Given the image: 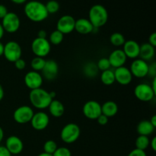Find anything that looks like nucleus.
I'll return each mask as SVG.
<instances>
[{"instance_id":"nucleus-1","label":"nucleus","mask_w":156,"mask_h":156,"mask_svg":"<svg viewBox=\"0 0 156 156\" xmlns=\"http://www.w3.org/2000/svg\"><path fill=\"white\" fill-rule=\"evenodd\" d=\"M24 12L26 17L33 22L44 21L49 16L45 4L36 0L27 2L24 5Z\"/></svg>"},{"instance_id":"nucleus-2","label":"nucleus","mask_w":156,"mask_h":156,"mask_svg":"<svg viewBox=\"0 0 156 156\" xmlns=\"http://www.w3.org/2000/svg\"><path fill=\"white\" fill-rule=\"evenodd\" d=\"M29 100L34 108L44 110L48 108L50 102L53 100L50 97V93L42 88L30 90L29 93Z\"/></svg>"},{"instance_id":"nucleus-3","label":"nucleus","mask_w":156,"mask_h":156,"mask_svg":"<svg viewBox=\"0 0 156 156\" xmlns=\"http://www.w3.org/2000/svg\"><path fill=\"white\" fill-rule=\"evenodd\" d=\"M88 20L94 28L103 27L108 21V10L102 5H94L88 12Z\"/></svg>"},{"instance_id":"nucleus-4","label":"nucleus","mask_w":156,"mask_h":156,"mask_svg":"<svg viewBox=\"0 0 156 156\" xmlns=\"http://www.w3.org/2000/svg\"><path fill=\"white\" fill-rule=\"evenodd\" d=\"M81 129L79 125L74 123H67L62 127L60 132V139L66 144H72L79 140Z\"/></svg>"},{"instance_id":"nucleus-5","label":"nucleus","mask_w":156,"mask_h":156,"mask_svg":"<svg viewBox=\"0 0 156 156\" xmlns=\"http://www.w3.org/2000/svg\"><path fill=\"white\" fill-rule=\"evenodd\" d=\"M31 50L35 56L44 58L50 53L51 44L47 38H40L37 37L31 43Z\"/></svg>"},{"instance_id":"nucleus-6","label":"nucleus","mask_w":156,"mask_h":156,"mask_svg":"<svg viewBox=\"0 0 156 156\" xmlns=\"http://www.w3.org/2000/svg\"><path fill=\"white\" fill-rule=\"evenodd\" d=\"M21 54H22L21 47L16 41H9L4 45L3 56L9 62H15L18 59L21 58Z\"/></svg>"},{"instance_id":"nucleus-7","label":"nucleus","mask_w":156,"mask_h":156,"mask_svg":"<svg viewBox=\"0 0 156 156\" xmlns=\"http://www.w3.org/2000/svg\"><path fill=\"white\" fill-rule=\"evenodd\" d=\"M2 26L5 32L13 34L18 30L21 26V21L15 12H8L7 15L2 19Z\"/></svg>"},{"instance_id":"nucleus-8","label":"nucleus","mask_w":156,"mask_h":156,"mask_svg":"<svg viewBox=\"0 0 156 156\" xmlns=\"http://www.w3.org/2000/svg\"><path fill=\"white\" fill-rule=\"evenodd\" d=\"M34 111L27 105H23V106L18 107L15 109L13 113V119L15 122L18 124H26L30 123L33 117Z\"/></svg>"},{"instance_id":"nucleus-9","label":"nucleus","mask_w":156,"mask_h":156,"mask_svg":"<svg viewBox=\"0 0 156 156\" xmlns=\"http://www.w3.org/2000/svg\"><path fill=\"white\" fill-rule=\"evenodd\" d=\"M135 97L140 101H151L155 98L156 94L152 90L150 85L146 83H140L134 88Z\"/></svg>"},{"instance_id":"nucleus-10","label":"nucleus","mask_w":156,"mask_h":156,"mask_svg":"<svg viewBox=\"0 0 156 156\" xmlns=\"http://www.w3.org/2000/svg\"><path fill=\"white\" fill-rule=\"evenodd\" d=\"M129 70L133 76L138 79H143L149 75V65L146 61L141 59H136L131 63Z\"/></svg>"},{"instance_id":"nucleus-11","label":"nucleus","mask_w":156,"mask_h":156,"mask_svg":"<svg viewBox=\"0 0 156 156\" xmlns=\"http://www.w3.org/2000/svg\"><path fill=\"white\" fill-rule=\"evenodd\" d=\"M82 113L89 120H97L101 114V105L96 101L91 100L85 102L82 108Z\"/></svg>"},{"instance_id":"nucleus-12","label":"nucleus","mask_w":156,"mask_h":156,"mask_svg":"<svg viewBox=\"0 0 156 156\" xmlns=\"http://www.w3.org/2000/svg\"><path fill=\"white\" fill-rule=\"evenodd\" d=\"M30 125L35 130L42 131L47 129L50 123V117L47 113L38 111L34 113L30 120Z\"/></svg>"},{"instance_id":"nucleus-13","label":"nucleus","mask_w":156,"mask_h":156,"mask_svg":"<svg viewBox=\"0 0 156 156\" xmlns=\"http://www.w3.org/2000/svg\"><path fill=\"white\" fill-rule=\"evenodd\" d=\"M76 19L69 15H62L59 18L56 23V30L65 34L72 33L75 30Z\"/></svg>"},{"instance_id":"nucleus-14","label":"nucleus","mask_w":156,"mask_h":156,"mask_svg":"<svg viewBox=\"0 0 156 156\" xmlns=\"http://www.w3.org/2000/svg\"><path fill=\"white\" fill-rule=\"evenodd\" d=\"M24 80L26 87L30 90H34L41 88L44 82V78L39 72L32 70L26 73Z\"/></svg>"},{"instance_id":"nucleus-15","label":"nucleus","mask_w":156,"mask_h":156,"mask_svg":"<svg viewBox=\"0 0 156 156\" xmlns=\"http://www.w3.org/2000/svg\"><path fill=\"white\" fill-rule=\"evenodd\" d=\"M114 73L115 82L121 85H128L131 83L133 78L129 69L126 68V66H121L115 69Z\"/></svg>"},{"instance_id":"nucleus-16","label":"nucleus","mask_w":156,"mask_h":156,"mask_svg":"<svg viewBox=\"0 0 156 156\" xmlns=\"http://www.w3.org/2000/svg\"><path fill=\"white\" fill-rule=\"evenodd\" d=\"M5 146L12 155H19L24 149L22 140L16 136H10L8 137Z\"/></svg>"},{"instance_id":"nucleus-17","label":"nucleus","mask_w":156,"mask_h":156,"mask_svg":"<svg viewBox=\"0 0 156 156\" xmlns=\"http://www.w3.org/2000/svg\"><path fill=\"white\" fill-rule=\"evenodd\" d=\"M42 76L49 81H52L56 77L59 72L58 63L53 59L46 60L45 66L42 69Z\"/></svg>"},{"instance_id":"nucleus-18","label":"nucleus","mask_w":156,"mask_h":156,"mask_svg":"<svg viewBox=\"0 0 156 156\" xmlns=\"http://www.w3.org/2000/svg\"><path fill=\"white\" fill-rule=\"evenodd\" d=\"M140 45L133 40H129L125 41L123 45V51L127 58L136 59L140 56Z\"/></svg>"},{"instance_id":"nucleus-19","label":"nucleus","mask_w":156,"mask_h":156,"mask_svg":"<svg viewBox=\"0 0 156 156\" xmlns=\"http://www.w3.org/2000/svg\"><path fill=\"white\" fill-rule=\"evenodd\" d=\"M108 60H109L111 67L117 69L119 67L124 66L125 63L127 60V57L123 53V50L117 49V50H114V51L111 52L109 57H108Z\"/></svg>"},{"instance_id":"nucleus-20","label":"nucleus","mask_w":156,"mask_h":156,"mask_svg":"<svg viewBox=\"0 0 156 156\" xmlns=\"http://www.w3.org/2000/svg\"><path fill=\"white\" fill-rule=\"evenodd\" d=\"M94 30V27L87 18H79L76 20L75 24V30L81 34H88L92 33Z\"/></svg>"},{"instance_id":"nucleus-21","label":"nucleus","mask_w":156,"mask_h":156,"mask_svg":"<svg viewBox=\"0 0 156 156\" xmlns=\"http://www.w3.org/2000/svg\"><path fill=\"white\" fill-rule=\"evenodd\" d=\"M47 108L49 109L50 115L53 116V117H56V118L61 117L65 113V107H64L63 104L59 101V100L53 99L50 102V105Z\"/></svg>"},{"instance_id":"nucleus-22","label":"nucleus","mask_w":156,"mask_h":156,"mask_svg":"<svg viewBox=\"0 0 156 156\" xmlns=\"http://www.w3.org/2000/svg\"><path fill=\"white\" fill-rule=\"evenodd\" d=\"M155 54V47L150 45L149 43H146L140 46V57L144 61L152 60Z\"/></svg>"},{"instance_id":"nucleus-23","label":"nucleus","mask_w":156,"mask_h":156,"mask_svg":"<svg viewBox=\"0 0 156 156\" xmlns=\"http://www.w3.org/2000/svg\"><path fill=\"white\" fill-rule=\"evenodd\" d=\"M118 112V106L113 101H108L101 105V114L107 117H113Z\"/></svg>"},{"instance_id":"nucleus-24","label":"nucleus","mask_w":156,"mask_h":156,"mask_svg":"<svg viewBox=\"0 0 156 156\" xmlns=\"http://www.w3.org/2000/svg\"><path fill=\"white\" fill-rule=\"evenodd\" d=\"M155 129V128L151 124L149 120H147L140 121L136 126V131L139 135L146 136H149L152 135Z\"/></svg>"},{"instance_id":"nucleus-25","label":"nucleus","mask_w":156,"mask_h":156,"mask_svg":"<svg viewBox=\"0 0 156 156\" xmlns=\"http://www.w3.org/2000/svg\"><path fill=\"white\" fill-rule=\"evenodd\" d=\"M101 81L102 83L107 86L113 85L115 82V77H114V71L110 69L105 70L101 72Z\"/></svg>"},{"instance_id":"nucleus-26","label":"nucleus","mask_w":156,"mask_h":156,"mask_svg":"<svg viewBox=\"0 0 156 156\" xmlns=\"http://www.w3.org/2000/svg\"><path fill=\"white\" fill-rule=\"evenodd\" d=\"M98 69L96 63L93 62H87L83 67V73L87 77L94 78L98 74Z\"/></svg>"},{"instance_id":"nucleus-27","label":"nucleus","mask_w":156,"mask_h":156,"mask_svg":"<svg viewBox=\"0 0 156 156\" xmlns=\"http://www.w3.org/2000/svg\"><path fill=\"white\" fill-rule=\"evenodd\" d=\"M149 143H150V140H149V136L139 135L135 142L136 149L145 151L149 146Z\"/></svg>"},{"instance_id":"nucleus-28","label":"nucleus","mask_w":156,"mask_h":156,"mask_svg":"<svg viewBox=\"0 0 156 156\" xmlns=\"http://www.w3.org/2000/svg\"><path fill=\"white\" fill-rule=\"evenodd\" d=\"M64 39V34L57 30H55L52 32L49 37V42L53 45H59L62 42Z\"/></svg>"},{"instance_id":"nucleus-29","label":"nucleus","mask_w":156,"mask_h":156,"mask_svg":"<svg viewBox=\"0 0 156 156\" xmlns=\"http://www.w3.org/2000/svg\"><path fill=\"white\" fill-rule=\"evenodd\" d=\"M46 59L42 57H38V56H35L33 58L30 62V66H31L32 69L34 71L36 72H41L44 69V66H45Z\"/></svg>"},{"instance_id":"nucleus-30","label":"nucleus","mask_w":156,"mask_h":156,"mask_svg":"<svg viewBox=\"0 0 156 156\" xmlns=\"http://www.w3.org/2000/svg\"><path fill=\"white\" fill-rule=\"evenodd\" d=\"M125 40L124 36L122 34L119 33V32H116V33L112 34L110 37V42L112 45L115 46V47H120L124 44Z\"/></svg>"},{"instance_id":"nucleus-31","label":"nucleus","mask_w":156,"mask_h":156,"mask_svg":"<svg viewBox=\"0 0 156 156\" xmlns=\"http://www.w3.org/2000/svg\"><path fill=\"white\" fill-rule=\"evenodd\" d=\"M57 148L58 146L56 142L52 140H47L44 144V152L50 154V155H53Z\"/></svg>"},{"instance_id":"nucleus-32","label":"nucleus","mask_w":156,"mask_h":156,"mask_svg":"<svg viewBox=\"0 0 156 156\" xmlns=\"http://www.w3.org/2000/svg\"><path fill=\"white\" fill-rule=\"evenodd\" d=\"M46 9L48 14H55L59 10V4L56 0H50L45 4Z\"/></svg>"},{"instance_id":"nucleus-33","label":"nucleus","mask_w":156,"mask_h":156,"mask_svg":"<svg viewBox=\"0 0 156 156\" xmlns=\"http://www.w3.org/2000/svg\"><path fill=\"white\" fill-rule=\"evenodd\" d=\"M96 65H97V67L99 71H101V72L110 69L111 67L109 60H108V58H106V57L101 58V59L98 61Z\"/></svg>"},{"instance_id":"nucleus-34","label":"nucleus","mask_w":156,"mask_h":156,"mask_svg":"<svg viewBox=\"0 0 156 156\" xmlns=\"http://www.w3.org/2000/svg\"><path fill=\"white\" fill-rule=\"evenodd\" d=\"M53 156H72L71 151L66 147H58Z\"/></svg>"},{"instance_id":"nucleus-35","label":"nucleus","mask_w":156,"mask_h":156,"mask_svg":"<svg viewBox=\"0 0 156 156\" xmlns=\"http://www.w3.org/2000/svg\"><path fill=\"white\" fill-rule=\"evenodd\" d=\"M14 63H15V68L18 70H23L24 69V68L26 67V62L24 59H22V58L18 59V60L15 61Z\"/></svg>"},{"instance_id":"nucleus-36","label":"nucleus","mask_w":156,"mask_h":156,"mask_svg":"<svg viewBox=\"0 0 156 156\" xmlns=\"http://www.w3.org/2000/svg\"><path fill=\"white\" fill-rule=\"evenodd\" d=\"M127 156H147L146 152L138 149H134L128 154Z\"/></svg>"},{"instance_id":"nucleus-37","label":"nucleus","mask_w":156,"mask_h":156,"mask_svg":"<svg viewBox=\"0 0 156 156\" xmlns=\"http://www.w3.org/2000/svg\"><path fill=\"white\" fill-rule=\"evenodd\" d=\"M108 120H109V118H108V117H107L106 116H105L104 114H101V115L97 118L98 123L100 125H101V126L106 125L107 123H108Z\"/></svg>"},{"instance_id":"nucleus-38","label":"nucleus","mask_w":156,"mask_h":156,"mask_svg":"<svg viewBox=\"0 0 156 156\" xmlns=\"http://www.w3.org/2000/svg\"><path fill=\"white\" fill-rule=\"evenodd\" d=\"M8 9L5 5L0 4V19H2L5 16L8 14Z\"/></svg>"},{"instance_id":"nucleus-39","label":"nucleus","mask_w":156,"mask_h":156,"mask_svg":"<svg viewBox=\"0 0 156 156\" xmlns=\"http://www.w3.org/2000/svg\"><path fill=\"white\" fill-rule=\"evenodd\" d=\"M149 44L153 46L154 47H156V33L155 32L151 34L150 36L149 37Z\"/></svg>"},{"instance_id":"nucleus-40","label":"nucleus","mask_w":156,"mask_h":156,"mask_svg":"<svg viewBox=\"0 0 156 156\" xmlns=\"http://www.w3.org/2000/svg\"><path fill=\"white\" fill-rule=\"evenodd\" d=\"M0 156H12V154L9 152L5 146H0Z\"/></svg>"},{"instance_id":"nucleus-41","label":"nucleus","mask_w":156,"mask_h":156,"mask_svg":"<svg viewBox=\"0 0 156 156\" xmlns=\"http://www.w3.org/2000/svg\"><path fill=\"white\" fill-rule=\"evenodd\" d=\"M149 75L152 76L153 78L155 77V75H156V65H155V63H153V64H152V65L149 66Z\"/></svg>"},{"instance_id":"nucleus-42","label":"nucleus","mask_w":156,"mask_h":156,"mask_svg":"<svg viewBox=\"0 0 156 156\" xmlns=\"http://www.w3.org/2000/svg\"><path fill=\"white\" fill-rule=\"evenodd\" d=\"M149 146L152 148V150L154 152L156 151V136H154L152 140H150V143H149Z\"/></svg>"},{"instance_id":"nucleus-43","label":"nucleus","mask_w":156,"mask_h":156,"mask_svg":"<svg viewBox=\"0 0 156 156\" xmlns=\"http://www.w3.org/2000/svg\"><path fill=\"white\" fill-rule=\"evenodd\" d=\"M47 33L45 30H40L37 32V37L40 38H47Z\"/></svg>"},{"instance_id":"nucleus-44","label":"nucleus","mask_w":156,"mask_h":156,"mask_svg":"<svg viewBox=\"0 0 156 156\" xmlns=\"http://www.w3.org/2000/svg\"><path fill=\"white\" fill-rule=\"evenodd\" d=\"M149 122L151 123V124L154 126V127H156V115H153L151 119L149 120Z\"/></svg>"},{"instance_id":"nucleus-45","label":"nucleus","mask_w":156,"mask_h":156,"mask_svg":"<svg viewBox=\"0 0 156 156\" xmlns=\"http://www.w3.org/2000/svg\"><path fill=\"white\" fill-rule=\"evenodd\" d=\"M11 1H12L13 3H15V4L22 5L27 2V0H11Z\"/></svg>"},{"instance_id":"nucleus-46","label":"nucleus","mask_w":156,"mask_h":156,"mask_svg":"<svg viewBox=\"0 0 156 156\" xmlns=\"http://www.w3.org/2000/svg\"><path fill=\"white\" fill-rule=\"evenodd\" d=\"M4 88H3V87L2 86V85L0 84V101H1L3 99V98H4Z\"/></svg>"},{"instance_id":"nucleus-47","label":"nucleus","mask_w":156,"mask_h":156,"mask_svg":"<svg viewBox=\"0 0 156 156\" xmlns=\"http://www.w3.org/2000/svg\"><path fill=\"white\" fill-rule=\"evenodd\" d=\"M151 87H152V90L155 91V93L156 94V77L153 78V81H152V85H150Z\"/></svg>"},{"instance_id":"nucleus-48","label":"nucleus","mask_w":156,"mask_h":156,"mask_svg":"<svg viewBox=\"0 0 156 156\" xmlns=\"http://www.w3.org/2000/svg\"><path fill=\"white\" fill-rule=\"evenodd\" d=\"M4 34H5V30H4V29H3L2 26V24L0 23V40L3 37V36H4Z\"/></svg>"},{"instance_id":"nucleus-49","label":"nucleus","mask_w":156,"mask_h":156,"mask_svg":"<svg viewBox=\"0 0 156 156\" xmlns=\"http://www.w3.org/2000/svg\"><path fill=\"white\" fill-rule=\"evenodd\" d=\"M3 53H4V44L0 41V56H3Z\"/></svg>"},{"instance_id":"nucleus-50","label":"nucleus","mask_w":156,"mask_h":156,"mask_svg":"<svg viewBox=\"0 0 156 156\" xmlns=\"http://www.w3.org/2000/svg\"><path fill=\"white\" fill-rule=\"evenodd\" d=\"M3 138H4V130H3L2 128L0 126V143L2 141Z\"/></svg>"},{"instance_id":"nucleus-51","label":"nucleus","mask_w":156,"mask_h":156,"mask_svg":"<svg viewBox=\"0 0 156 156\" xmlns=\"http://www.w3.org/2000/svg\"><path fill=\"white\" fill-rule=\"evenodd\" d=\"M49 93H50V97L52 98V99H54L55 98H56V92H55V91H49Z\"/></svg>"},{"instance_id":"nucleus-52","label":"nucleus","mask_w":156,"mask_h":156,"mask_svg":"<svg viewBox=\"0 0 156 156\" xmlns=\"http://www.w3.org/2000/svg\"><path fill=\"white\" fill-rule=\"evenodd\" d=\"M37 156H53V155H50V154L45 153V152H42V153L39 154Z\"/></svg>"}]
</instances>
